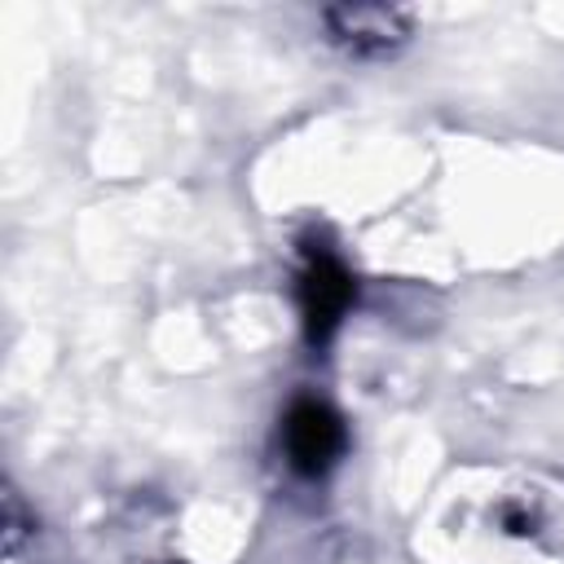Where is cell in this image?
Returning a JSON list of instances; mask_svg holds the SVG:
<instances>
[{
    "label": "cell",
    "instance_id": "6da1fadb",
    "mask_svg": "<svg viewBox=\"0 0 564 564\" xmlns=\"http://www.w3.org/2000/svg\"><path fill=\"white\" fill-rule=\"evenodd\" d=\"M348 304H352V278H348V269L339 264V256H330V251H308L304 273H300V313H304L308 339H313V344H326L330 330L344 322Z\"/></svg>",
    "mask_w": 564,
    "mask_h": 564
},
{
    "label": "cell",
    "instance_id": "7a4b0ae2",
    "mask_svg": "<svg viewBox=\"0 0 564 564\" xmlns=\"http://www.w3.org/2000/svg\"><path fill=\"white\" fill-rule=\"evenodd\" d=\"M282 445H286V458L295 471L317 476L344 454V423L322 401H295L282 423Z\"/></svg>",
    "mask_w": 564,
    "mask_h": 564
},
{
    "label": "cell",
    "instance_id": "3957f363",
    "mask_svg": "<svg viewBox=\"0 0 564 564\" xmlns=\"http://www.w3.org/2000/svg\"><path fill=\"white\" fill-rule=\"evenodd\" d=\"M330 40H339L344 48L370 57V53H388L410 35V18L401 9L388 4H344L326 13Z\"/></svg>",
    "mask_w": 564,
    "mask_h": 564
}]
</instances>
